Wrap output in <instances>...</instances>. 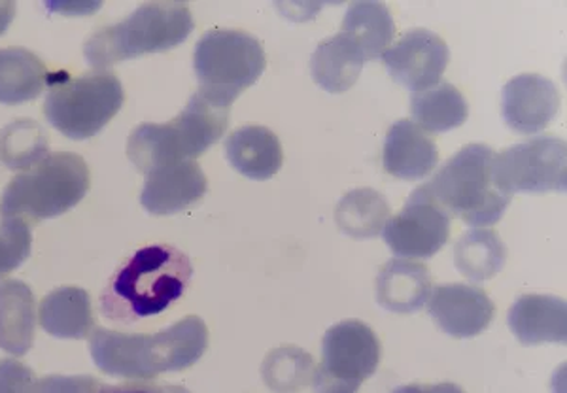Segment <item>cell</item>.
<instances>
[{
    "label": "cell",
    "mask_w": 567,
    "mask_h": 393,
    "mask_svg": "<svg viewBox=\"0 0 567 393\" xmlns=\"http://www.w3.org/2000/svg\"><path fill=\"white\" fill-rule=\"evenodd\" d=\"M208 349V328L186 317L155 335H125L112 329L91 331L90 352L103 373L127 381H154L157 374L192 368Z\"/></svg>",
    "instance_id": "cell-1"
},
{
    "label": "cell",
    "mask_w": 567,
    "mask_h": 393,
    "mask_svg": "<svg viewBox=\"0 0 567 393\" xmlns=\"http://www.w3.org/2000/svg\"><path fill=\"white\" fill-rule=\"evenodd\" d=\"M192 277L194 265L175 246L141 248L110 278L101 296V314L122 325L157 317L186 293Z\"/></svg>",
    "instance_id": "cell-2"
},
{
    "label": "cell",
    "mask_w": 567,
    "mask_h": 393,
    "mask_svg": "<svg viewBox=\"0 0 567 393\" xmlns=\"http://www.w3.org/2000/svg\"><path fill=\"white\" fill-rule=\"evenodd\" d=\"M231 108L210 103L200 93L168 123H142L130 135L127 155L141 173L194 162L226 135Z\"/></svg>",
    "instance_id": "cell-3"
},
{
    "label": "cell",
    "mask_w": 567,
    "mask_h": 393,
    "mask_svg": "<svg viewBox=\"0 0 567 393\" xmlns=\"http://www.w3.org/2000/svg\"><path fill=\"white\" fill-rule=\"evenodd\" d=\"M194 27L184 2H148L130 18L91 34L85 40L84 55L91 66L106 71L120 61L173 50L189 39Z\"/></svg>",
    "instance_id": "cell-4"
},
{
    "label": "cell",
    "mask_w": 567,
    "mask_h": 393,
    "mask_svg": "<svg viewBox=\"0 0 567 393\" xmlns=\"http://www.w3.org/2000/svg\"><path fill=\"white\" fill-rule=\"evenodd\" d=\"M494 157L491 146H464L422 187L451 218L471 227L494 226L511 205L509 195L502 194L492 180Z\"/></svg>",
    "instance_id": "cell-5"
},
{
    "label": "cell",
    "mask_w": 567,
    "mask_h": 393,
    "mask_svg": "<svg viewBox=\"0 0 567 393\" xmlns=\"http://www.w3.org/2000/svg\"><path fill=\"white\" fill-rule=\"evenodd\" d=\"M90 184V167L80 155L50 154L10 180L0 200V216L31 221L58 218L84 199Z\"/></svg>",
    "instance_id": "cell-6"
},
{
    "label": "cell",
    "mask_w": 567,
    "mask_h": 393,
    "mask_svg": "<svg viewBox=\"0 0 567 393\" xmlns=\"http://www.w3.org/2000/svg\"><path fill=\"white\" fill-rule=\"evenodd\" d=\"M48 87L45 120L72 141L97 135L125 103L122 82L110 71L85 72L78 77L55 72L50 74Z\"/></svg>",
    "instance_id": "cell-7"
},
{
    "label": "cell",
    "mask_w": 567,
    "mask_h": 393,
    "mask_svg": "<svg viewBox=\"0 0 567 393\" xmlns=\"http://www.w3.org/2000/svg\"><path fill=\"white\" fill-rule=\"evenodd\" d=\"M267 59L256 37L237 29H214L195 45L194 71L199 91L210 103L231 108L243 91L264 74Z\"/></svg>",
    "instance_id": "cell-8"
},
{
    "label": "cell",
    "mask_w": 567,
    "mask_h": 393,
    "mask_svg": "<svg viewBox=\"0 0 567 393\" xmlns=\"http://www.w3.org/2000/svg\"><path fill=\"white\" fill-rule=\"evenodd\" d=\"M382 347L373 329L360 320L329 328L322 341V363L315 369V393H358L381 365Z\"/></svg>",
    "instance_id": "cell-9"
},
{
    "label": "cell",
    "mask_w": 567,
    "mask_h": 393,
    "mask_svg": "<svg viewBox=\"0 0 567 393\" xmlns=\"http://www.w3.org/2000/svg\"><path fill=\"white\" fill-rule=\"evenodd\" d=\"M494 186L505 195L567 189V146L555 135L535 136L494 157Z\"/></svg>",
    "instance_id": "cell-10"
},
{
    "label": "cell",
    "mask_w": 567,
    "mask_h": 393,
    "mask_svg": "<svg viewBox=\"0 0 567 393\" xmlns=\"http://www.w3.org/2000/svg\"><path fill=\"white\" fill-rule=\"evenodd\" d=\"M382 237L398 258L430 259L449 242L451 216L420 186L403 210L388 219Z\"/></svg>",
    "instance_id": "cell-11"
},
{
    "label": "cell",
    "mask_w": 567,
    "mask_h": 393,
    "mask_svg": "<svg viewBox=\"0 0 567 393\" xmlns=\"http://www.w3.org/2000/svg\"><path fill=\"white\" fill-rule=\"evenodd\" d=\"M382 61L390 76L416 95L441 82L451 61V50L439 34L413 29L382 53Z\"/></svg>",
    "instance_id": "cell-12"
},
{
    "label": "cell",
    "mask_w": 567,
    "mask_h": 393,
    "mask_svg": "<svg viewBox=\"0 0 567 393\" xmlns=\"http://www.w3.org/2000/svg\"><path fill=\"white\" fill-rule=\"evenodd\" d=\"M427 304L430 317L441 331L454 339H473L488 329L496 307L486 291L470 285H443L433 288Z\"/></svg>",
    "instance_id": "cell-13"
},
{
    "label": "cell",
    "mask_w": 567,
    "mask_h": 393,
    "mask_svg": "<svg viewBox=\"0 0 567 393\" xmlns=\"http://www.w3.org/2000/svg\"><path fill=\"white\" fill-rule=\"evenodd\" d=\"M560 108V93L548 77L520 74L502 90V114L509 130L534 135L555 120Z\"/></svg>",
    "instance_id": "cell-14"
},
{
    "label": "cell",
    "mask_w": 567,
    "mask_h": 393,
    "mask_svg": "<svg viewBox=\"0 0 567 393\" xmlns=\"http://www.w3.org/2000/svg\"><path fill=\"white\" fill-rule=\"evenodd\" d=\"M207 189L199 163L184 162L146 175L141 203L152 216H173L199 203Z\"/></svg>",
    "instance_id": "cell-15"
},
{
    "label": "cell",
    "mask_w": 567,
    "mask_h": 393,
    "mask_svg": "<svg viewBox=\"0 0 567 393\" xmlns=\"http://www.w3.org/2000/svg\"><path fill=\"white\" fill-rule=\"evenodd\" d=\"M439 149L430 136L411 120L393 123L384 138L382 165L400 180H422L437 167Z\"/></svg>",
    "instance_id": "cell-16"
},
{
    "label": "cell",
    "mask_w": 567,
    "mask_h": 393,
    "mask_svg": "<svg viewBox=\"0 0 567 393\" xmlns=\"http://www.w3.org/2000/svg\"><path fill=\"white\" fill-rule=\"evenodd\" d=\"M511 331L524 347L567 341V304L555 296H523L509 310Z\"/></svg>",
    "instance_id": "cell-17"
},
{
    "label": "cell",
    "mask_w": 567,
    "mask_h": 393,
    "mask_svg": "<svg viewBox=\"0 0 567 393\" xmlns=\"http://www.w3.org/2000/svg\"><path fill=\"white\" fill-rule=\"evenodd\" d=\"M224 152L231 167L250 180H269L282 168L280 141L264 125H245L233 131L226 138Z\"/></svg>",
    "instance_id": "cell-18"
},
{
    "label": "cell",
    "mask_w": 567,
    "mask_h": 393,
    "mask_svg": "<svg viewBox=\"0 0 567 393\" xmlns=\"http://www.w3.org/2000/svg\"><path fill=\"white\" fill-rule=\"evenodd\" d=\"M432 275L424 263L392 259L377 277V301L398 314L419 312L432 296Z\"/></svg>",
    "instance_id": "cell-19"
},
{
    "label": "cell",
    "mask_w": 567,
    "mask_h": 393,
    "mask_svg": "<svg viewBox=\"0 0 567 393\" xmlns=\"http://www.w3.org/2000/svg\"><path fill=\"white\" fill-rule=\"evenodd\" d=\"M37 303L31 288L21 280L0 282V350L25 355L34 344Z\"/></svg>",
    "instance_id": "cell-20"
},
{
    "label": "cell",
    "mask_w": 567,
    "mask_h": 393,
    "mask_svg": "<svg viewBox=\"0 0 567 393\" xmlns=\"http://www.w3.org/2000/svg\"><path fill=\"white\" fill-rule=\"evenodd\" d=\"M39 322L55 339H85L95 325L91 297L74 286L58 288L42 299Z\"/></svg>",
    "instance_id": "cell-21"
},
{
    "label": "cell",
    "mask_w": 567,
    "mask_h": 393,
    "mask_svg": "<svg viewBox=\"0 0 567 393\" xmlns=\"http://www.w3.org/2000/svg\"><path fill=\"white\" fill-rule=\"evenodd\" d=\"M365 65L368 59L342 33L320 42L310 58V72L315 82L333 95L349 91L358 82Z\"/></svg>",
    "instance_id": "cell-22"
},
{
    "label": "cell",
    "mask_w": 567,
    "mask_h": 393,
    "mask_svg": "<svg viewBox=\"0 0 567 393\" xmlns=\"http://www.w3.org/2000/svg\"><path fill=\"white\" fill-rule=\"evenodd\" d=\"M50 71L42 59L25 48L0 50V103L34 101L44 91Z\"/></svg>",
    "instance_id": "cell-23"
},
{
    "label": "cell",
    "mask_w": 567,
    "mask_h": 393,
    "mask_svg": "<svg viewBox=\"0 0 567 393\" xmlns=\"http://www.w3.org/2000/svg\"><path fill=\"white\" fill-rule=\"evenodd\" d=\"M341 33L354 42L369 61L382 58L395 34L392 12L382 2H355L344 13Z\"/></svg>",
    "instance_id": "cell-24"
},
{
    "label": "cell",
    "mask_w": 567,
    "mask_h": 393,
    "mask_svg": "<svg viewBox=\"0 0 567 393\" xmlns=\"http://www.w3.org/2000/svg\"><path fill=\"white\" fill-rule=\"evenodd\" d=\"M413 120L427 133H446L462 127L470 116V106L458 87L439 84L433 90L416 93L411 99Z\"/></svg>",
    "instance_id": "cell-25"
},
{
    "label": "cell",
    "mask_w": 567,
    "mask_h": 393,
    "mask_svg": "<svg viewBox=\"0 0 567 393\" xmlns=\"http://www.w3.org/2000/svg\"><path fill=\"white\" fill-rule=\"evenodd\" d=\"M388 219L390 205L386 197L369 187L342 195L337 205V226L352 239H373L384 229Z\"/></svg>",
    "instance_id": "cell-26"
},
{
    "label": "cell",
    "mask_w": 567,
    "mask_h": 393,
    "mask_svg": "<svg viewBox=\"0 0 567 393\" xmlns=\"http://www.w3.org/2000/svg\"><path fill=\"white\" fill-rule=\"evenodd\" d=\"M454 265L464 277L484 282L496 277L505 267L507 250L497 232L491 229H473L465 232L452 251Z\"/></svg>",
    "instance_id": "cell-27"
},
{
    "label": "cell",
    "mask_w": 567,
    "mask_h": 393,
    "mask_svg": "<svg viewBox=\"0 0 567 393\" xmlns=\"http://www.w3.org/2000/svg\"><path fill=\"white\" fill-rule=\"evenodd\" d=\"M48 149L44 127L33 120H16L0 133V162L10 170L37 167L50 155Z\"/></svg>",
    "instance_id": "cell-28"
},
{
    "label": "cell",
    "mask_w": 567,
    "mask_h": 393,
    "mask_svg": "<svg viewBox=\"0 0 567 393\" xmlns=\"http://www.w3.org/2000/svg\"><path fill=\"white\" fill-rule=\"evenodd\" d=\"M261 374L272 392L296 393L312 382L315 360L297 347H282L265 358Z\"/></svg>",
    "instance_id": "cell-29"
},
{
    "label": "cell",
    "mask_w": 567,
    "mask_h": 393,
    "mask_svg": "<svg viewBox=\"0 0 567 393\" xmlns=\"http://www.w3.org/2000/svg\"><path fill=\"white\" fill-rule=\"evenodd\" d=\"M33 231L23 218H2L0 221V278L20 269L31 256Z\"/></svg>",
    "instance_id": "cell-30"
},
{
    "label": "cell",
    "mask_w": 567,
    "mask_h": 393,
    "mask_svg": "<svg viewBox=\"0 0 567 393\" xmlns=\"http://www.w3.org/2000/svg\"><path fill=\"white\" fill-rule=\"evenodd\" d=\"M37 374L16 360H0V393H33Z\"/></svg>",
    "instance_id": "cell-31"
},
{
    "label": "cell",
    "mask_w": 567,
    "mask_h": 393,
    "mask_svg": "<svg viewBox=\"0 0 567 393\" xmlns=\"http://www.w3.org/2000/svg\"><path fill=\"white\" fill-rule=\"evenodd\" d=\"M101 382L93 376H45L40 379L33 393H97Z\"/></svg>",
    "instance_id": "cell-32"
},
{
    "label": "cell",
    "mask_w": 567,
    "mask_h": 393,
    "mask_svg": "<svg viewBox=\"0 0 567 393\" xmlns=\"http://www.w3.org/2000/svg\"><path fill=\"white\" fill-rule=\"evenodd\" d=\"M97 393H189L182 386H157L148 382H130L123 386H104L101 384Z\"/></svg>",
    "instance_id": "cell-33"
},
{
    "label": "cell",
    "mask_w": 567,
    "mask_h": 393,
    "mask_svg": "<svg viewBox=\"0 0 567 393\" xmlns=\"http://www.w3.org/2000/svg\"><path fill=\"white\" fill-rule=\"evenodd\" d=\"M392 393H465L458 384L441 382V384H409L395 387Z\"/></svg>",
    "instance_id": "cell-34"
},
{
    "label": "cell",
    "mask_w": 567,
    "mask_h": 393,
    "mask_svg": "<svg viewBox=\"0 0 567 393\" xmlns=\"http://www.w3.org/2000/svg\"><path fill=\"white\" fill-rule=\"evenodd\" d=\"M16 2L12 0H7V2H0V37L7 33L8 27L12 23L13 18H16Z\"/></svg>",
    "instance_id": "cell-35"
}]
</instances>
